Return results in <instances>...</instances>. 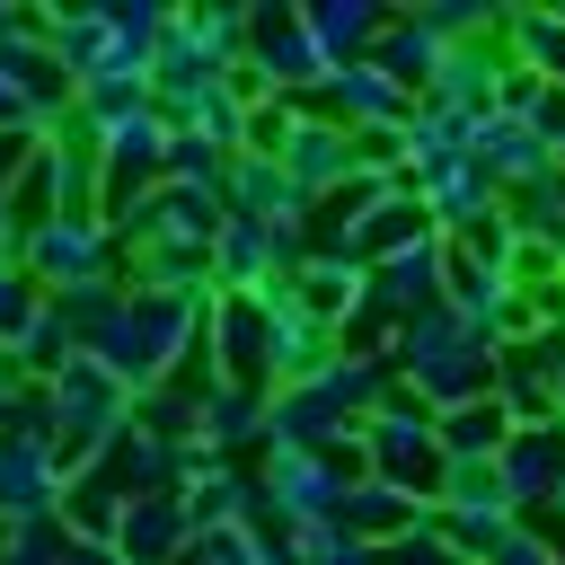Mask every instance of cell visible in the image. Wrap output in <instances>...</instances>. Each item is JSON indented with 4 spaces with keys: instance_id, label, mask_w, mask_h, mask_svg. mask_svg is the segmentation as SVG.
<instances>
[{
    "instance_id": "cell-1",
    "label": "cell",
    "mask_w": 565,
    "mask_h": 565,
    "mask_svg": "<svg viewBox=\"0 0 565 565\" xmlns=\"http://www.w3.org/2000/svg\"><path fill=\"white\" fill-rule=\"evenodd\" d=\"M388 371H397V388H415L433 415H450V406H468V397H494V344H486L468 318H450V309L406 318L397 344H388Z\"/></svg>"
},
{
    "instance_id": "cell-2",
    "label": "cell",
    "mask_w": 565,
    "mask_h": 565,
    "mask_svg": "<svg viewBox=\"0 0 565 565\" xmlns=\"http://www.w3.org/2000/svg\"><path fill=\"white\" fill-rule=\"evenodd\" d=\"M238 71H256L265 97H309L327 79V53H318L300 9H247V62Z\"/></svg>"
},
{
    "instance_id": "cell-3",
    "label": "cell",
    "mask_w": 565,
    "mask_h": 565,
    "mask_svg": "<svg viewBox=\"0 0 565 565\" xmlns=\"http://www.w3.org/2000/svg\"><path fill=\"white\" fill-rule=\"evenodd\" d=\"M106 265H115V238H106V221H79V212H62V221L26 230V274H35V291L106 282Z\"/></svg>"
},
{
    "instance_id": "cell-4",
    "label": "cell",
    "mask_w": 565,
    "mask_h": 565,
    "mask_svg": "<svg viewBox=\"0 0 565 565\" xmlns=\"http://www.w3.org/2000/svg\"><path fill=\"white\" fill-rule=\"evenodd\" d=\"M494 477H503L512 512L556 503V494H565V415H547V424H512V441H503Z\"/></svg>"
},
{
    "instance_id": "cell-5",
    "label": "cell",
    "mask_w": 565,
    "mask_h": 565,
    "mask_svg": "<svg viewBox=\"0 0 565 565\" xmlns=\"http://www.w3.org/2000/svg\"><path fill=\"white\" fill-rule=\"evenodd\" d=\"M194 547V521H185V494H132L115 512V556L124 565H177Z\"/></svg>"
},
{
    "instance_id": "cell-6",
    "label": "cell",
    "mask_w": 565,
    "mask_h": 565,
    "mask_svg": "<svg viewBox=\"0 0 565 565\" xmlns=\"http://www.w3.org/2000/svg\"><path fill=\"white\" fill-rule=\"evenodd\" d=\"M274 168H282L309 203H327V194L353 177V132H335L327 115H309V106H300V124H291V141H282V159H274Z\"/></svg>"
},
{
    "instance_id": "cell-7",
    "label": "cell",
    "mask_w": 565,
    "mask_h": 565,
    "mask_svg": "<svg viewBox=\"0 0 565 565\" xmlns=\"http://www.w3.org/2000/svg\"><path fill=\"white\" fill-rule=\"evenodd\" d=\"M503 441H512V415H503L494 397H468V406L433 415V450H441V468H494Z\"/></svg>"
},
{
    "instance_id": "cell-8",
    "label": "cell",
    "mask_w": 565,
    "mask_h": 565,
    "mask_svg": "<svg viewBox=\"0 0 565 565\" xmlns=\"http://www.w3.org/2000/svg\"><path fill=\"white\" fill-rule=\"evenodd\" d=\"M441 53H450V44H441V35L424 26V9H388V26H380V44H371V62H380V71H388V79H397L406 97H424V88H433V71H441Z\"/></svg>"
},
{
    "instance_id": "cell-9",
    "label": "cell",
    "mask_w": 565,
    "mask_h": 565,
    "mask_svg": "<svg viewBox=\"0 0 565 565\" xmlns=\"http://www.w3.org/2000/svg\"><path fill=\"white\" fill-rule=\"evenodd\" d=\"M300 18H309V35H318L327 71L371 62V44H380V26H388V9H380V0H327V9H300Z\"/></svg>"
},
{
    "instance_id": "cell-10",
    "label": "cell",
    "mask_w": 565,
    "mask_h": 565,
    "mask_svg": "<svg viewBox=\"0 0 565 565\" xmlns=\"http://www.w3.org/2000/svg\"><path fill=\"white\" fill-rule=\"evenodd\" d=\"M477 565H556V556H547V547H539V539H530V530L512 521V530H503V539H494V547H486Z\"/></svg>"
}]
</instances>
